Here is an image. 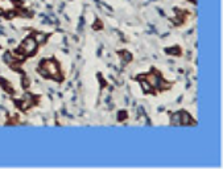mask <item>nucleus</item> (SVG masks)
<instances>
[{
  "mask_svg": "<svg viewBox=\"0 0 223 169\" xmlns=\"http://www.w3.org/2000/svg\"><path fill=\"white\" fill-rule=\"evenodd\" d=\"M23 84H24V87H28L29 86V79L28 78H23Z\"/></svg>",
  "mask_w": 223,
  "mask_h": 169,
  "instance_id": "obj_12",
  "label": "nucleus"
},
{
  "mask_svg": "<svg viewBox=\"0 0 223 169\" xmlns=\"http://www.w3.org/2000/svg\"><path fill=\"white\" fill-rule=\"evenodd\" d=\"M126 118H127V112L126 111H120V112H119V118H118L119 120H124Z\"/></svg>",
  "mask_w": 223,
  "mask_h": 169,
  "instance_id": "obj_11",
  "label": "nucleus"
},
{
  "mask_svg": "<svg viewBox=\"0 0 223 169\" xmlns=\"http://www.w3.org/2000/svg\"><path fill=\"white\" fill-rule=\"evenodd\" d=\"M145 79L152 84V87H153V89H158V86H160V82H161V79H162V78H161V76H160L158 73L152 72V73H149V74H147V76H145Z\"/></svg>",
  "mask_w": 223,
  "mask_h": 169,
  "instance_id": "obj_3",
  "label": "nucleus"
},
{
  "mask_svg": "<svg viewBox=\"0 0 223 169\" xmlns=\"http://www.w3.org/2000/svg\"><path fill=\"white\" fill-rule=\"evenodd\" d=\"M122 57H123V59H124V61H127V62H130L131 59H132V56H131L130 52H123V53H122Z\"/></svg>",
  "mask_w": 223,
  "mask_h": 169,
  "instance_id": "obj_9",
  "label": "nucleus"
},
{
  "mask_svg": "<svg viewBox=\"0 0 223 169\" xmlns=\"http://www.w3.org/2000/svg\"><path fill=\"white\" fill-rule=\"evenodd\" d=\"M41 73L45 77H52L56 81H61L62 79L58 63L53 61V59H45L44 62H41Z\"/></svg>",
  "mask_w": 223,
  "mask_h": 169,
  "instance_id": "obj_1",
  "label": "nucleus"
},
{
  "mask_svg": "<svg viewBox=\"0 0 223 169\" xmlns=\"http://www.w3.org/2000/svg\"><path fill=\"white\" fill-rule=\"evenodd\" d=\"M168 53L177 56V54H180V53H181V49H180V48H170V49H168Z\"/></svg>",
  "mask_w": 223,
  "mask_h": 169,
  "instance_id": "obj_10",
  "label": "nucleus"
},
{
  "mask_svg": "<svg viewBox=\"0 0 223 169\" xmlns=\"http://www.w3.org/2000/svg\"><path fill=\"white\" fill-rule=\"evenodd\" d=\"M33 38L36 40V42L38 44H44V42H46V40H48V36H46V33H42V32H36L34 33V36Z\"/></svg>",
  "mask_w": 223,
  "mask_h": 169,
  "instance_id": "obj_4",
  "label": "nucleus"
},
{
  "mask_svg": "<svg viewBox=\"0 0 223 169\" xmlns=\"http://www.w3.org/2000/svg\"><path fill=\"white\" fill-rule=\"evenodd\" d=\"M140 84H141V89H143V91H144V93H149L151 94V93L155 91V89L152 87V84L148 82L147 79H143V81L140 82Z\"/></svg>",
  "mask_w": 223,
  "mask_h": 169,
  "instance_id": "obj_6",
  "label": "nucleus"
},
{
  "mask_svg": "<svg viewBox=\"0 0 223 169\" xmlns=\"http://www.w3.org/2000/svg\"><path fill=\"white\" fill-rule=\"evenodd\" d=\"M170 123L173 126H181V114L180 112H174L170 116Z\"/></svg>",
  "mask_w": 223,
  "mask_h": 169,
  "instance_id": "obj_7",
  "label": "nucleus"
},
{
  "mask_svg": "<svg viewBox=\"0 0 223 169\" xmlns=\"http://www.w3.org/2000/svg\"><path fill=\"white\" fill-rule=\"evenodd\" d=\"M181 126H189L191 123V116L186 111H181Z\"/></svg>",
  "mask_w": 223,
  "mask_h": 169,
  "instance_id": "obj_5",
  "label": "nucleus"
},
{
  "mask_svg": "<svg viewBox=\"0 0 223 169\" xmlns=\"http://www.w3.org/2000/svg\"><path fill=\"white\" fill-rule=\"evenodd\" d=\"M37 46H38V44L36 42V40H34L33 37H27V38L23 41L20 50L25 54V56H32V54L36 53Z\"/></svg>",
  "mask_w": 223,
  "mask_h": 169,
  "instance_id": "obj_2",
  "label": "nucleus"
},
{
  "mask_svg": "<svg viewBox=\"0 0 223 169\" xmlns=\"http://www.w3.org/2000/svg\"><path fill=\"white\" fill-rule=\"evenodd\" d=\"M158 89H160V90H168V89H170V83L166 82V81H164V79H161Z\"/></svg>",
  "mask_w": 223,
  "mask_h": 169,
  "instance_id": "obj_8",
  "label": "nucleus"
},
{
  "mask_svg": "<svg viewBox=\"0 0 223 169\" xmlns=\"http://www.w3.org/2000/svg\"><path fill=\"white\" fill-rule=\"evenodd\" d=\"M101 27H102V24L99 23V21H98L96 24H94V28H95V29H99V28H101Z\"/></svg>",
  "mask_w": 223,
  "mask_h": 169,
  "instance_id": "obj_13",
  "label": "nucleus"
}]
</instances>
